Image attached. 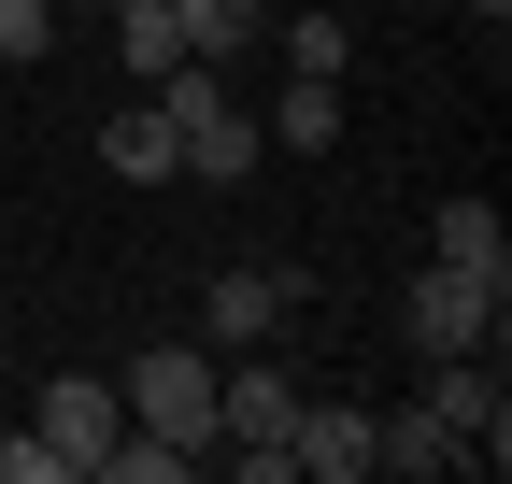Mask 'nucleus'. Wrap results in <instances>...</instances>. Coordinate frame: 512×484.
<instances>
[{
	"label": "nucleus",
	"mask_w": 512,
	"mask_h": 484,
	"mask_svg": "<svg viewBox=\"0 0 512 484\" xmlns=\"http://www.w3.org/2000/svg\"><path fill=\"white\" fill-rule=\"evenodd\" d=\"M157 114H171V143H185V171H200V186H242V171H256V114L228 100V72H214V57L157 72Z\"/></svg>",
	"instance_id": "f257e3e1"
},
{
	"label": "nucleus",
	"mask_w": 512,
	"mask_h": 484,
	"mask_svg": "<svg viewBox=\"0 0 512 484\" xmlns=\"http://www.w3.org/2000/svg\"><path fill=\"white\" fill-rule=\"evenodd\" d=\"M114 43H128V72H185V15H171V0H114Z\"/></svg>",
	"instance_id": "ddd939ff"
},
{
	"label": "nucleus",
	"mask_w": 512,
	"mask_h": 484,
	"mask_svg": "<svg viewBox=\"0 0 512 484\" xmlns=\"http://www.w3.org/2000/svg\"><path fill=\"white\" fill-rule=\"evenodd\" d=\"M100 157L128 171V186H171V171H185V143H171V114H157V86H143V100H128L114 129H100Z\"/></svg>",
	"instance_id": "9d476101"
},
{
	"label": "nucleus",
	"mask_w": 512,
	"mask_h": 484,
	"mask_svg": "<svg viewBox=\"0 0 512 484\" xmlns=\"http://www.w3.org/2000/svg\"><path fill=\"white\" fill-rule=\"evenodd\" d=\"M342 57H356V29L328 15V0H313V15H285V72H328V86H342Z\"/></svg>",
	"instance_id": "dca6fc26"
},
{
	"label": "nucleus",
	"mask_w": 512,
	"mask_h": 484,
	"mask_svg": "<svg viewBox=\"0 0 512 484\" xmlns=\"http://www.w3.org/2000/svg\"><path fill=\"white\" fill-rule=\"evenodd\" d=\"M399 328L427 342V356H498V285H470V271H413V299H399Z\"/></svg>",
	"instance_id": "39448f33"
},
{
	"label": "nucleus",
	"mask_w": 512,
	"mask_h": 484,
	"mask_svg": "<svg viewBox=\"0 0 512 484\" xmlns=\"http://www.w3.org/2000/svg\"><path fill=\"white\" fill-rule=\"evenodd\" d=\"M427 257L512 299V214H498V200H441V228H427Z\"/></svg>",
	"instance_id": "6e6552de"
},
{
	"label": "nucleus",
	"mask_w": 512,
	"mask_h": 484,
	"mask_svg": "<svg viewBox=\"0 0 512 484\" xmlns=\"http://www.w3.org/2000/svg\"><path fill=\"white\" fill-rule=\"evenodd\" d=\"M43 43H57V0H0V57H15V72H29Z\"/></svg>",
	"instance_id": "f3484780"
},
{
	"label": "nucleus",
	"mask_w": 512,
	"mask_h": 484,
	"mask_svg": "<svg viewBox=\"0 0 512 484\" xmlns=\"http://www.w3.org/2000/svg\"><path fill=\"white\" fill-rule=\"evenodd\" d=\"M171 15H185V57H214V72L256 43V0H171Z\"/></svg>",
	"instance_id": "2eb2a0df"
},
{
	"label": "nucleus",
	"mask_w": 512,
	"mask_h": 484,
	"mask_svg": "<svg viewBox=\"0 0 512 484\" xmlns=\"http://www.w3.org/2000/svg\"><path fill=\"white\" fill-rule=\"evenodd\" d=\"M200 470V442H157V428H114L100 442V484H185Z\"/></svg>",
	"instance_id": "4468645a"
},
{
	"label": "nucleus",
	"mask_w": 512,
	"mask_h": 484,
	"mask_svg": "<svg viewBox=\"0 0 512 484\" xmlns=\"http://www.w3.org/2000/svg\"><path fill=\"white\" fill-rule=\"evenodd\" d=\"M0 484H72V470H57V442H43V428H15V442H0Z\"/></svg>",
	"instance_id": "a211bd4d"
},
{
	"label": "nucleus",
	"mask_w": 512,
	"mask_h": 484,
	"mask_svg": "<svg viewBox=\"0 0 512 484\" xmlns=\"http://www.w3.org/2000/svg\"><path fill=\"white\" fill-rule=\"evenodd\" d=\"M285 470H299V484H370V413H356V399H299Z\"/></svg>",
	"instance_id": "0eeeda50"
},
{
	"label": "nucleus",
	"mask_w": 512,
	"mask_h": 484,
	"mask_svg": "<svg viewBox=\"0 0 512 484\" xmlns=\"http://www.w3.org/2000/svg\"><path fill=\"white\" fill-rule=\"evenodd\" d=\"M370 470H399V484L456 470V442H441V413H427V399H413V413H370Z\"/></svg>",
	"instance_id": "f8f14e48"
},
{
	"label": "nucleus",
	"mask_w": 512,
	"mask_h": 484,
	"mask_svg": "<svg viewBox=\"0 0 512 484\" xmlns=\"http://www.w3.org/2000/svg\"><path fill=\"white\" fill-rule=\"evenodd\" d=\"M427 413H441V442H456V470H512V399H498V356H441Z\"/></svg>",
	"instance_id": "20e7f679"
},
{
	"label": "nucleus",
	"mask_w": 512,
	"mask_h": 484,
	"mask_svg": "<svg viewBox=\"0 0 512 484\" xmlns=\"http://www.w3.org/2000/svg\"><path fill=\"white\" fill-rule=\"evenodd\" d=\"M285 314H299V271H214V299H200L214 342H271Z\"/></svg>",
	"instance_id": "1a4fd4ad"
},
{
	"label": "nucleus",
	"mask_w": 512,
	"mask_h": 484,
	"mask_svg": "<svg viewBox=\"0 0 512 484\" xmlns=\"http://www.w3.org/2000/svg\"><path fill=\"white\" fill-rule=\"evenodd\" d=\"M271 143H285V157H328V143H342V86H328V72H285Z\"/></svg>",
	"instance_id": "9b49d317"
},
{
	"label": "nucleus",
	"mask_w": 512,
	"mask_h": 484,
	"mask_svg": "<svg viewBox=\"0 0 512 484\" xmlns=\"http://www.w3.org/2000/svg\"><path fill=\"white\" fill-rule=\"evenodd\" d=\"M285 428H299V385L242 342V371H214V442H228V470H242V484H299V470H285Z\"/></svg>",
	"instance_id": "f03ea898"
},
{
	"label": "nucleus",
	"mask_w": 512,
	"mask_h": 484,
	"mask_svg": "<svg viewBox=\"0 0 512 484\" xmlns=\"http://www.w3.org/2000/svg\"><path fill=\"white\" fill-rule=\"evenodd\" d=\"M29 428L57 442V470H100V442L128 428V399H114V371H72V385H43V413Z\"/></svg>",
	"instance_id": "423d86ee"
},
{
	"label": "nucleus",
	"mask_w": 512,
	"mask_h": 484,
	"mask_svg": "<svg viewBox=\"0 0 512 484\" xmlns=\"http://www.w3.org/2000/svg\"><path fill=\"white\" fill-rule=\"evenodd\" d=\"M470 15H484V29H498V15H512V0H470Z\"/></svg>",
	"instance_id": "6ab92c4d"
},
{
	"label": "nucleus",
	"mask_w": 512,
	"mask_h": 484,
	"mask_svg": "<svg viewBox=\"0 0 512 484\" xmlns=\"http://www.w3.org/2000/svg\"><path fill=\"white\" fill-rule=\"evenodd\" d=\"M128 428H157V442H214V356L200 342H157V356H128Z\"/></svg>",
	"instance_id": "7ed1b4c3"
}]
</instances>
